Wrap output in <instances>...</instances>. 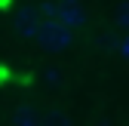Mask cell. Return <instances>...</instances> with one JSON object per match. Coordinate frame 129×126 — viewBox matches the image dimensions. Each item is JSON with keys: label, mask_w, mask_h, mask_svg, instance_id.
Instances as JSON below:
<instances>
[{"label": "cell", "mask_w": 129, "mask_h": 126, "mask_svg": "<svg viewBox=\"0 0 129 126\" xmlns=\"http://www.w3.org/2000/svg\"><path fill=\"white\" fill-rule=\"evenodd\" d=\"M40 28H43V19H40L37 6H25V9L15 12V19H12V31H15V37H22V40H37Z\"/></svg>", "instance_id": "7a4b0ae2"}, {"label": "cell", "mask_w": 129, "mask_h": 126, "mask_svg": "<svg viewBox=\"0 0 129 126\" xmlns=\"http://www.w3.org/2000/svg\"><path fill=\"white\" fill-rule=\"evenodd\" d=\"M117 25L123 31H129V0H123V3L117 6Z\"/></svg>", "instance_id": "ba28073f"}, {"label": "cell", "mask_w": 129, "mask_h": 126, "mask_svg": "<svg viewBox=\"0 0 129 126\" xmlns=\"http://www.w3.org/2000/svg\"><path fill=\"white\" fill-rule=\"evenodd\" d=\"M43 126H71V117L61 108H52L49 114H43Z\"/></svg>", "instance_id": "8992f818"}, {"label": "cell", "mask_w": 129, "mask_h": 126, "mask_svg": "<svg viewBox=\"0 0 129 126\" xmlns=\"http://www.w3.org/2000/svg\"><path fill=\"white\" fill-rule=\"evenodd\" d=\"M117 49H120V52H123V55H126V58H129V37H123V40H120V43H117Z\"/></svg>", "instance_id": "9c48e42d"}, {"label": "cell", "mask_w": 129, "mask_h": 126, "mask_svg": "<svg viewBox=\"0 0 129 126\" xmlns=\"http://www.w3.org/2000/svg\"><path fill=\"white\" fill-rule=\"evenodd\" d=\"M55 22L64 25V28H71V31H77V28H83L89 22V12L83 9L80 0H58V19Z\"/></svg>", "instance_id": "3957f363"}, {"label": "cell", "mask_w": 129, "mask_h": 126, "mask_svg": "<svg viewBox=\"0 0 129 126\" xmlns=\"http://www.w3.org/2000/svg\"><path fill=\"white\" fill-rule=\"evenodd\" d=\"M12 126H43V114L34 105H15V111L9 114Z\"/></svg>", "instance_id": "277c9868"}, {"label": "cell", "mask_w": 129, "mask_h": 126, "mask_svg": "<svg viewBox=\"0 0 129 126\" xmlns=\"http://www.w3.org/2000/svg\"><path fill=\"white\" fill-rule=\"evenodd\" d=\"M0 80H9V71L6 68H0Z\"/></svg>", "instance_id": "30bf717a"}, {"label": "cell", "mask_w": 129, "mask_h": 126, "mask_svg": "<svg viewBox=\"0 0 129 126\" xmlns=\"http://www.w3.org/2000/svg\"><path fill=\"white\" fill-rule=\"evenodd\" d=\"M105 126H108V123H105Z\"/></svg>", "instance_id": "7c38bea8"}, {"label": "cell", "mask_w": 129, "mask_h": 126, "mask_svg": "<svg viewBox=\"0 0 129 126\" xmlns=\"http://www.w3.org/2000/svg\"><path fill=\"white\" fill-rule=\"evenodd\" d=\"M40 77H43L46 86H61V83H64V71L55 68V65H46V68L40 71Z\"/></svg>", "instance_id": "5b68a950"}, {"label": "cell", "mask_w": 129, "mask_h": 126, "mask_svg": "<svg viewBox=\"0 0 129 126\" xmlns=\"http://www.w3.org/2000/svg\"><path fill=\"white\" fill-rule=\"evenodd\" d=\"M6 3H9V0H0V6H6Z\"/></svg>", "instance_id": "8fae6325"}, {"label": "cell", "mask_w": 129, "mask_h": 126, "mask_svg": "<svg viewBox=\"0 0 129 126\" xmlns=\"http://www.w3.org/2000/svg\"><path fill=\"white\" fill-rule=\"evenodd\" d=\"M34 43L40 49H46V52H64V49H71V43H74V31L58 25V22H43V28H40V34H37Z\"/></svg>", "instance_id": "6da1fadb"}, {"label": "cell", "mask_w": 129, "mask_h": 126, "mask_svg": "<svg viewBox=\"0 0 129 126\" xmlns=\"http://www.w3.org/2000/svg\"><path fill=\"white\" fill-rule=\"evenodd\" d=\"M37 12H40L43 22H55L58 19V3H55V0H40V3H37Z\"/></svg>", "instance_id": "52a82bcc"}]
</instances>
